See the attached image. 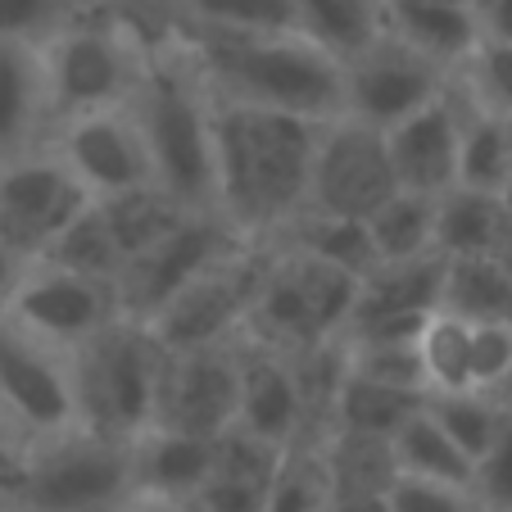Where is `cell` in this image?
Returning a JSON list of instances; mask_svg holds the SVG:
<instances>
[{"label": "cell", "instance_id": "14", "mask_svg": "<svg viewBox=\"0 0 512 512\" xmlns=\"http://www.w3.org/2000/svg\"><path fill=\"white\" fill-rule=\"evenodd\" d=\"M232 426H236V354H223V345L168 354L150 431L218 440Z\"/></svg>", "mask_w": 512, "mask_h": 512}, {"label": "cell", "instance_id": "48", "mask_svg": "<svg viewBox=\"0 0 512 512\" xmlns=\"http://www.w3.org/2000/svg\"><path fill=\"white\" fill-rule=\"evenodd\" d=\"M386 10H395V5H463V0H381Z\"/></svg>", "mask_w": 512, "mask_h": 512}, {"label": "cell", "instance_id": "34", "mask_svg": "<svg viewBox=\"0 0 512 512\" xmlns=\"http://www.w3.org/2000/svg\"><path fill=\"white\" fill-rule=\"evenodd\" d=\"M426 413H431V422L440 426L476 467L485 449L494 445V435H499L508 408L490 395H426Z\"/></svg>", "mask_w": 512, "mask_h": 512}, {"label": "cell", "instance_id": "4", "mask_svg": "<svg viewBox=\"0 0 512 512\" xmlns=\"http://www.w3.org/2000/svg\"><path fill=\"white\" fill-rule=\"evenodd\" d=\"M136 132L150 159V182L186 213H200V204L213 200V114L204 109L191 73H145Z\"/></svg>", "mask_w": 512, "mask_h": 512}, {"label": "cell", "instance_id": "31", "mask_svg": "<svg viewBox=\"0 0 512 512\" xmlns=\"http://www.w3.org/2000/svg\"><path fill=\"white\" fill-rule=\"evenodd\" d=\"M417 354L426 372V395H472V322L435 313L417 340Z\"/></svg>", "mask_w": 512, "mask_h": 512}, {"label": "cell", "instance_id": "35", "mask_svg": "<svg viewBox=\"0 0 512 512\" xmlns=\"http://www.w3.org/2000/svg\"><path fill=\"white\" fill-rule=\"evenodd\" d=\"M191 14L218 37H290L295 0H186Z\"/></svg>", "mask_w": 512, "mask_h": 512}, {"label": "cell", "instance_id": "38", "mask_svg": "<svg viewBox=\"0 0 512 512\" xmlns=\"http://www.w3.org/2000/svg\"><path fill=\"white\" fill-rule=\"evenodd\" d=\"M345 372L358 381H372V386H386V390L426 395V372H422L417 340L413 345H354Z\"/></svg>", "mask_w": 512, "mask_h": 512}, {"label": "cell", "instance_id": "23", "mask_svg": "<svg viewBox=\"0 0 512 512\" xmlns=\"http://www.w3.org/2000/svg\"><path fill=\"white\" fill-rule=\"evenodd\" d=\"M295 37L318 46L340 68L386 37L381 0H295Z\"/></svg>", "mask_w": 512, "mask_h": 512}, {"label": "cell", "instance_id": "42", "mask_svg": "<svg viewBox=\"0 0 512 512\" xmlns=\"http://www.w3.org/2000/svg\"><path fill=\"white\" fill-rule=\"evenodd\" d=\"M512 368V327H481L472 322V395H490Z\"/></svg>", "mask_w": 512, "mask_h": 512}, {"label": "cell", "instance_id": "32", "mask_svg": "<svg viewBox=\"0 0 512 512\" xmlns=\"http://www.w3.org/2000/svg\"><path fill=\"white\" fill-rule=\"evenodd\" d=\"M41 96H46V82H41L37 55L23 41H0V155L23 141Z\"/></svg>", "mask_w": 512, "mask_h": 512}, {"label": "cell", "instance_id": "8", "mask_svg": "<svg viewBox=\"0 0 512 512\" xmlns=\"http://www.w3.org/2000/svg\"><path fill=\"white\" fill-rule=\"evenodd\" d=\"M263 277H268V268L259 259H250L245 250L227 254L223 263L200 272L177 300H168L155 318L145 322V331L159 340L164 354H191V349L223 345L227 331L250 322Z\"/></svg>", "mask_w": 512, "mask_h": 512}, {"label": "cell", "instance_id": "15", "mask_svg": "<svg viewBox=\"0 0 512 512\" xmlns=\"http://www.w3.org/2000/svg\"><path fill=\"white\" fill-rule=\"evenodd\" d=\"M10 313L19 331L37 340H59V345H87L96 331H105L118 313L114 290L91 277L64 268H41L32 277H19L10 295Z\"/></svg>", "mask_w": 512, "mask_h": 512}, {"label": "cell", "instance_id": "30", "mask_svg": "<svg viewBox=\"0 0 512 512\" xmlns=\"http://www.w3.org/2000/svg\"><path fill=\"white\" fill-rule=\"evenodd\" d=\"M372 250L381 263H408L422 259L435 250V200L431 195H413V191H395L368 223Z\"/></svg>", "mask_w": 512, "mask_h": 512}, {"label": "cell", "instance_id": "2", "mask_svg": "<svg viewBox=\"0 0 512 512\" xmlns=\"http://www.w3.org/2000/svg\"><path fill=\"white\" fill-rule=\"evenodd\" d=\"M200 64L227 105L272 109V114L327 123L345 109V68L304 37H209Z\"/></svg>", "mask_w": 512, "mask_h": 512}, {"label": "cell", "instance_id": "44", "mask_svg": "<svg viewBox=\"0 0 512 512\" xmlns=\"http://www.w3.org/2000/svg\"><path fill=\"white\" fill-rule=\"evenodd\" d=\"M59 0H0V41H23L55 19Z\"/></svg>", "mask_w": 512, "mask_h": 512}, {"label": "cell", "instance_id": "1", "mask_svg": "<svg viewBox=\"0 0 512 512\" xmlns=\"http://www.w3.org/2000/svg\"><path fill=\"white\" fill-rule=\"evenodd\" d=\"M322 123L250 105L213 109V200L245 232L281 223L309 200Z\"/></svg>", "mask_w": 512, "mask_h": 512}, {"label": "cell", "instance_id": "33", "mask_svg": "<svg viewBox=\"0 0 512 512\" xmlns=\"http://www.w3.org/2000/svg\"><path fill=\"white\" fill-rule=\"evenodd\" d=\"M46 259L55 263V268H64V272H78V277L100 281V286L118 281V272H123V254H118V245H114V236H109L105 218H100L96 200L87 204V213H82L78 223L50 245Z\"/></svg>", "mask_w": 512, "mask_h": 512}, {"label": "cell", "instance_id": "50", "mask_svg": "<svg viewBox=\"0 0 512 512\" xmlns=\"http://www.w3.org/2000/svg\"><path fill=\"white\" fill-rule=\"evenodd\" d=\"M499 200H503V209H508V218H512V186H508V191L499 195Z\"/></svg>", "mask_w": 512, "mask_h": 512}, {"label": "cell", "instance_id": "46", "mask_svg": "<svg viewBox=\"0 0 512 512\" xmlns=\"http://www.w3.org/2000/svg\"><path fill=\"white\" fill-rule=\"evenodd\" d=\"M14 286H19V250L0 236V300H10Z\"/></svg>", "mask_w": 512, "mask_h": 512}, {"label": "cell", "instance_id": "17", "mask_svg": "<svg viewBox=\"0 0 512 512\" xmlns=\"http://www.w3.org/2000/svg\"><path fill=\"white\" fill-rule=\"evenodd\" d=\"M64 168L91 191V200H109V195L141 191L150 182V159L136 123L123 114L105 109V114L73 118L64 136Z\"/></svg>", "mask_w": 512, "mask_h": 512}, {"label": "cell", "instance_id": "10", "mask_svg": "<svg viewBox=\"0 0 512 512\" xmlns=\"http://www.w3.org/2000/svg\"><path fill=\"white\" fill-rule=\"evenodd\" d=\"M445 290V254L431 250L408 263H381L372 277L358 281L349 336L354 345H413L422 340L426 322L440 313Z\"/></svg>", "mask_w": 512, "mask_h": 512}, {"label": "cell", "instance_id": "29", "mask_svg": "<svg viewBox=\"0 0 512 512\" xmlns=\"http://www.w3.org/2000/svg\"><path fill=\"white\" fill-rule=\"evenodd\" d=\"M426 404V395H404V390H386L372 381H358L345 372L336 390V417H340V435L354 440H381L390 445L395 431Z\"/></svg>", "mask_w": 512, "mask_h": 512}, {"label": "cell", "instance_id": "39", "mask_svg": "<svg viewBox=\"0 0 512 512\" xmlns=\"http://www.w3.org/2000/svg\"><path fill=\"white\" fill-rule=\"evenodd\" d=\"M463 73H467V105L485 109V114L512 118V46L508 41L481 37V46L472 50Z\"/></svg>", "mask_w": 512, "mask_h": 512}, {"label": "cell", "instance_id": "28", "mask_svg": "<svg viewBox=\"0 0 512 512\" xmlns=\"http://www.w3.org/2000/svg\"><path fill=\"white\" fill-rule=\"evenodd\" d=\"M96 209H100V218H105L109 236H114L118 254H123V268L186 218L182 204H173L159 186H141V191H127V195H109V200H96Z\"/></svg>", "mask_w": 512, "mask_h": 512}, {"label": "cell", "instance_id": "22", "mask_svg": "<svg viewBox=\"0 0 512 512\" xmlns=\"http://www.w3.org/2000/svg\"><path fill=\"white\" fill-rule=\"evenodd\" d=\"M386 32L422 59H431L435 68H463L472 50L481 46V23H476L472 0L463 5H395L386 10Z\"/></svg>", "mask_w": 512, "mask_h": 512}, {"label": "cell", "instance_id": "3", "mask_svg": "<svg viewBox=\"0 0 512 512\" xmlns=\"http://www.w3.org/2000/svg\"><path fill=\"white\" fill-rule=\"evenodd\" d=\"M164 349L141 322H109L82 345V363L73 372V408L87 435L109 445H136L155 426Z\"/></svg>", "mask_w": 512, "mask_h": 512}, {"label": "cell", "instance_id": "11", "mask_svg": "<svg viewBox=\"0 0 512 512\" xmlns=\"http://www.w3.org/2000/svg\"><path fill=\"white\" fill-rule=\"evenodd\" d=\"M41 82H46V100L55 114L87 118L114 109L132 91L136 64L114 28H73L46 55Z\"/></svg>", "mask_w": 512, "mask_h": 512}, {"label": "cell", "instance_id": "24", "mask_svg": "<svg viewBox=\"0 0 512 512\" xmlns=\"http://www.w3.org/2000/svg\"><path fill=\"white\" fill-rule=\"evenodd\" d=\"M503 232H508V209L499 195L454 186L435 200V250L445 259H476V254L490 259Z\"/></svg>", "mask_w": 512, "mask_h": 512}, {"label": "cell", "instance_id": "27", "mask_svg": "<svg viewBox=\"0 0 512 512\" xmlns=\"http://www.w3.org/2000/svg\"><path fill=\"white\" fill-rule=\"evenodd\" d=\"M458 186L503 195L512 186V118L463 105L458 132Z\"/></svg>", "mask_w": 512, "mask_h": 512}, {"label": "cell", "instance_id": "9", "mask_svg": "<svg viewBox=\"0 0 512 512\" xmlns=\"http://www.w3.org/2000/svg\"><path fill=\"white\" fill-rule=\"evenodd\" d=\"M399 191L386 155V132L363 123H336L318 136V155L309 173V200L322 218L368 223L372 213Z\"/></svg>", "mask_w": 512, "mask_h": 512}, {"label": "cell", "instance_id": "21", "mask_svg": "<svg viewBox=\"0 0 512 512\" xmlns=\"http://www.w3.org/2000/svg\"><path fill=\"white\" fill-rule=\"evenodd\" d=\"M213 440L145 431L132 445V494L145 503H191L209 481Z\"/></svg>", "mask_w": 512, "mask_h": 512}, {"label": "cell", "instance_id": "13", "mask_svg": "<svg viewBox=\"0 0 512 512\" xmlns=\"http://www.w3.org/2000/svg\"><path fill=\"white\" fill-rule=\"evenodd\" d=\"M91 204V191L50 159H23L0 173V236L19 254H46Z\"/></svg>", "mask_w": 512, "mask_h": 512}, {"label": "cell", "instance_id": "16", "mask_svg": "<svg viewBox=\"0 0 512 512\" xmlns=\"http://www.w3.org/2000/svg\"><path fill=\"white\" fill-rule=\"evenodd\" d=\"M0 399L32 431H68L78 422L73 377L37 336L19 327H0Z\"/></svg>", "mask_w": 512, "mask_h": 512}, {"label": "cell", "instance_id": "5", "mask_svg": "<svg viewBox=\"0 0 512 512\" xmlns=\"http://www.w3.org/2000/svg\"><path fill=\"white\" fill-rule=\"evenodd\" d=\"M132 494V445L96 435H64L32 454L28 481L10 508L19 512H127Z\"/></svg>", "mask_w": 512, "mask_h": 512}, {"label": "cell", "instance_id": "51", "mask_svg": "<svg viewBox=\"0 0 512 512\" xmlns=\"http://www.w3.org/2000/svg\"><path fill=\"white\" fill-rule=\"evenodd\" d=\"M0 512H19V508H0Z\"/></svg>", "mask_w": 512, "mask_h": 512}, {"label": "cell", "instance_id": "36", "mask_svg": "<svg viewBox=\"0 0 512 512\" xmlns=\"http://www.w3.org/2000/svg\"><path fill=\"white\" fill-rule=\"evenodd\" d=\"M300 254H313V259L331 263L336 272L363 281L381 268L377 250H372V236L363 223L354 218H309V227L300 232Z\"/></svg>", "mask_w": 512, "mask_h": 512}, {"label": "cell", "instance_id": "43", "mask_svg": "<svg viewBox=\"0 0 512 512\" xmlns=\"http://www.w3.org/2000/svg\"><path fill=\"white\" fill-rule=\"evenodd\" d=\"M19 417L10 413V404L0 399V503H14L28 481V467H32V454L23 449L19 440Z\"/></svg>", "mask_w": 512, "mask_h": 512}, {"label": "cell", "instance_id": "6", "mask_svg": "<svg viewBox=\"0 0 512 512\" xmlns=\"http://www.w3.org/2000/svg\"><path fill=\"white\" fill-rule=\"evenodd\" d=\"M354 295H358L354 277L336 272L331 263L313 259V254H290L286 263L268 268L250 322L272 345L313 349L349 322Z\"/></svg>", "mask_w": 512, "mask_h": 512}, {"label": "cell", "instance_id": "26", "mask_svg": "<svg viewBox=\"0 0 512 512\" xmlns=\"http://www.w3.org/2000/svg\"><path fill=\"white\" fill-rule=\"evenodd\" d=\"M390 463H395V476L454 485V490H472V472H476L472 458L431 422L426 404L395 431V440H390Z\"/></svg>", "mask_w": 512, "mask_h": 512}, {"label": "cell", "instance_id": "45", "mask_svg": "<svg viewBox=\"0 0 512 512\" xmlns=\"http://www.w3.org/2000/svg\"><path fill=\"white\" fill-rule=\"evenodd\" d=\"M472 5H476L481 37L508 41V46H512V0H472Z\"/></svg>", "mask_w": 512, "mask_h": 512}, {"label": "cell", "instance_id": "20", "mask_svg": "<svg viewBox=\"0 0 512 512\" xmlns=\"http://www.w3.org/2000/svg\"><path fill=\"white\" fill-rule=\"evenodd\" d=\"M304 417L300 377L272 354H236V426L268 445H295Z\"/></svg>", "mask_w": 512, "mask_h": 512}, {"label": "cell", "instance_id": "25", "mask_svg": "<svg viewBox=\"0 0 512 512\" xmlns=\"http://www.w3.org/2000/svg\"><path fill=\"white\" fill-rule=\"evenodd\" d=\"M440 313L481 327H512V272L499 259H445Z\"/></svg>", "mask_w": 512, "mask_h": 512}, {"label": "cell", "instance_id": "12", "mask_svg": "<svg viewBox=\"0 0 512 512\" xmlns=\"http://www.w3.org/2000/svg\"><path fill=\"white\" fill-rule=\"evenodd\" d=\"M440 96H445V73L390 32L345 64L349 118L363 127H377V132H390L395 123H404L408 114L426 109Z\"/></svg>", "mask_w": 512, "mask_h": 512}, {"label": "cell", "instance_id": "7", "mask_svg": "<svg viewBox=\"0 0 512 512\" xmlns=\"http://www.w3.org/2000/svg\"><path fill=\"white\" fill-rule=\"evenodd\" d=\"M236 227L227 218L213 213H186L173 232H164L150 250H141L123 272H118L114 300L127 313V322H150L168 300H177L200 272H209L213 263H223L227 254H236Z\"/></svg>", "mask_w": 512, "mask_h": 512}, {"label": "cell", "instance_id": "49", "mask_svg": "<svg viewBox=\"0 0 512 512\" xmlns=\"http://www.w3.org/2000/svg\"><path fill=\"white\" fill-rule=\"evenodd\" d=\"M494 399H499V404H503V408H508V413H512V368H508V377H503V386L494 390Z\"/></svg>", "mask_w": 512, "mask_h": 512}, {"label": "cell", "instance_id": "47", "mask_svg": "<svg viewBox=\"0 0 512 512\" xmlns=\"http://www.w3.org/2000/svg\"><path fill=\"white\" fill-rule=\"evenodd\" d=\"M127 512H204L200 503H145V499H136V508H127Z\"/></svg>", "mask_w": 512, "mask_h": 512}, {"label": "cell", "instance_id": "18", "mask_svg": "<svg viewBox=\"0 0 512 512\" xmlns=\"http://www.w3.org/2000/svg\"><path fill=\"white\" fill-rule=\"evenodd\" d=\"M458 132H463V105L449 96L431 100L426 109L408 114L386 132V155L395 168L399 191L440 200L458 186Z\"/></svg>", "mask_w": 512, "mask_h": 512}, {"label": "cell", "instance_id": "41", "mask_svg": "<svg viewBox=\"0 0 512 512\" xmlns=\"http://www.w3.org/2000/svg\"><path fill=\"white\" fill-rule=\"evenodd\" d=\"M390 512H481L472 490H454V485L413 481V476H395L386 490Z\"/></svg>", "mask_w": 512, "mask_h": 512}, {"label": "cell", "instance_id": "19", "mask_svg": "<svg viewBox=\"0 0 512 512\" xmlns=\"http://www.w3.org/2000/svg\"><path fill=\"white\" fill-rule=\"evenodd\" d=\"M281 445H268L259 435L241 431H223L213 440V463H209V481L195 494L204 512H263L268 508L272 481L281 467Z\"/></svg>", "mask_w": 512, "mask_h": 512}, {"label": "cell", "instance_id": "40", "mask_svg": "<svg viewBox=\"0 0 512 512\" xmlns=\"http://www.w3.org/2000/svg\"><path fill=\"white\" fill-rule=\"evenodd\" d=\"M472 499L481 503V512H512V413H503L494 445L476 463Z\"/></svg>", "mask_w": 512, "mask_h": 512}, {"label": "cell", "instance_id": "37", "mask_svg": "<svg viewBox=\"0 0 512 512\" xmlns=\"http://www.w3.org/2000/svg\"><path fill=\"white\" fill-rule=\"evenodd\" d=\"M327 494H331L327 458L304 445H286L263 512H327Z\"/></svg>", "mask_w": 512, "mask_h": 512}]
</instances>
